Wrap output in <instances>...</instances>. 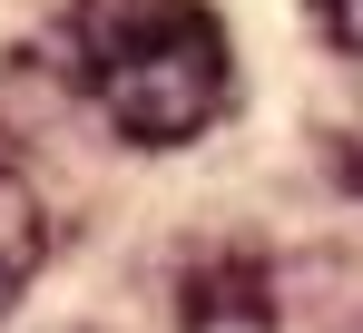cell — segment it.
<instances>
[{"mask_svg":"<svg viewBox=\"0 0 363 333\" xmlns=\"http://www.w3.org/2000/svg\"><path fill=\"white\" fill-rule=\"evenodd\" d=\"M69 59L128 147H186L226 108V30L206 0H69Z\"/></svg>","mask_w":363,"mask_h":333,"instance_id":"6da1fadb","label":"cell"},{"mask_svg":"<svg viewBox=\"0 0 363 333\" xmlns=\"http://www.w3.org/2000/svg\"><path fill=\"white\" fill-rule=\"evenodd\" d=\"M40 255H50V216H40V186H30L20 166H0V314H10V304L30 294Z\"/></svg>","mask_w":363,"mask_h":333,"instance_id":"3957f363","label":"cell"},{"mask_svg":"<svg viewBox=\"0 0 363 333\" xmlns=\"http://www.w3.org/2000/svg\"><path fill=\"white\" fill-rule=\"evenodd\" d=\"M177 333H275V275L255 245H206L177 265Z\"/></svg>","mask_w":363,"mask_h":333,"instance_id":"7a4b0ae2","label":"cell"},{"mask_svg":"<svg viewBox=\"0 0 363 333\" xmlns=\"http://www.w3.org/2000/svg\"><path fill=\"white\" fill-rule=\"evenodd\" d=\"M314 20H324V40H334V50L363 59V0H314Z\"/></svg>","mask_w":363,"mask_h":333,"instance_id":"277c9868","label":"cell"}]
</instances>
